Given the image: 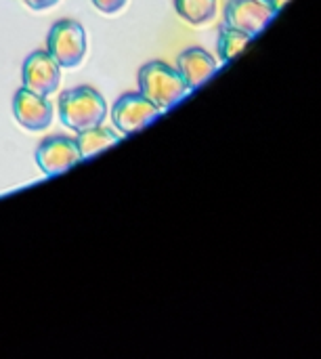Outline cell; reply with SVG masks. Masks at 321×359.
<instances>
[{"label": "cell", "instance_id": "2", "mask_svg": "<svg viewBox=\"0 0 321 359\" xmlns=\"http://www.w3.org/2000/svg\"><path fill=\"white\" fill-rule=\"evenodd\" d=\"M107 116V103L99 90L90 86H76L63 90L59 97V118L74 133L101 126Z\"/></svg>", "mask_w": 321, "mask_h": 359}, {"label": "cell", "instance_id": "10", "mask_svg": "<svg viewBox=\"0 0 321 359\" xmlns=\"http://www.w3.org/2000/svg\"><path fill=\"white\" fill-rule=\"evenodd\" d=\"M118 141H120V135L103 124L95 126V128H86V130L78 133V137H76V145L80 149L82 160H88V158L101 154L103 149L114 147Z\"/></svg>", "mask_w": 321, "mask_h": 359}, {"label": "cell", "instance_id": "9", "mask_svg": "<svg viewBox=\"0 0 321 359\" xmlns=\"http://www.w3.org/2000/svg\"><path fill=\"white\" fill-rule=\"evenodd\" d=\"M177 69L183 76V80L187 82L189 90H196L217 74L219 63L206 48L193 46V48L183 50L177 57Z\"/></svg>", "mask_w": 321, "mask_h": 359}, {"label": "cell", "instance_id": "3", "mask_svg": "<svg viewBox=\"0 0 321 359\" xmlns=\"http://www.w3.org/2000/svg\"><path fill=\"white\" fill-rule=\"evenodd\" d=\"M46 53L61 67H78L86 55V32L74 19L57 21L46 36Z\"/></svg>", "mask_w": 321, "mask_h": 359}, {"label": "cell", "instance_id": "14", "mask_svg": "<svg viewBox=\"0 0 321 359\" xmlns=\"http://www.w3.org/2000/svg\"><path fill=\"white\" fill-rule=\"evenodd\" d=\"M59 0H25V4L32 8V11H44V8H50L53 4H57Z\"/></svg>", "mask_w": 321, "mask_h": 359}, {"label": "cell", "instance_id": "13", "mask_svg": "<svg viewBox=\"0 0 321 359\" xmlns=\"http://www.w3.org/2000/svg\"><path fill=\"white\" fill-rule=\"evenodd\" d=\"M93 4H95L101 13H105V15H114V13H118V11H122V8H124L126 0H93Z\"/></svg>", "mask_w": 321, "mask_h": 359}, {"label": "cell", "instance_id": "7", "mask_svg": "<svg viewBox=\"0 0 321 359\" xmlns=\"http://www.w3.org/2000/svg\"><path fill=\"white\" fill-rule=\"evenodd\" d=\"M21 80H23V86L27 90L42 95V97H48L59 88L61 65L46 50H34L23 61Z\"/></svg>", "mask_w": 321, "mask_h": 359}, {"label": "cell", "instance_id": "15", "mask_svg": "<svg viewBox=\"0 0 321 359\" xmlns=\"http://www.w3.org/2000/svg\"><path fill=\"white\" fill-rule=\"evenodd\" d=\"M269 4H271V6H273L275 11H282V8H284V6L288 4V0H269Z\"/></svg>", "mask_w": 321, "mask_h": 359}, {"label": "cell", "instance_id": "8", "mask_svg": "<svg viewBox=\"0 0 321 359\" xmlns=\"http://www.w3.org/2000/svg\"><path fill=\"white\" fill-rule=\"evenodd\" d=\"M15 120L27 130H44L53 122V105L46 97L21 86L13 97Z\"/></svg>", "mask_w": 321, "mask_h": 359}, {"label": "cell", "instance_id": "1", "mask_svg": "<svg viewBox=\"0 0 321 359\" xmlns=\"http://www.w3.org/2000/svg\"><path fill=\"white\" fill-rule=\"evenodd\" d=\"M139 93L145 95L162 111L179 105L191 90L177 67L166 61H149L139 72Z\"/></svg>", "mask_w": 321, "mask_h": 359}, {"label": "cell", "instance_id": "5", "mask_svg": "<svg viewBox=\"0 0 321 359\" xmlns=\"http://www.w3.org/2000/svg\"><path fill=\"white\" fill-rule=\"evenodd\" d=\"M278 15V11L269 4V0H229L225 6L227 25L248 34L259 36Z\"/></svg>", "mask_w": 321, "mask_h": 359}, {"label": "cell", "instance_id": "4", "mask_svg": "<svg viewBox=\"0 0 321 359\" xmlns=\"http://www.w3.org/2000/svg\"><path fill=\"white\" fill-rule=\"evenodd\" d=\"M162 116V109L156 107L145 95L128 93L122 95L111 107V122L120 130V135H135L153 120Z\"/></svg>", "mask_w": 321, "mask_h": 359}, {"label": "cell", "instance_id": "12", "mask_svg": "<svg viewBox=\"0 0 321 359\" xmlns=\"http://www.w3.org/2000/svg\"><path fill=\"white\" fill-rule=\"evenodd\" d=\"M252 36L231 27V25H223L219 29V40H217V48H219V57L223 63L233 61L248 44H250Z\"/></svg>", "mask_w": 321, "mask_h": 359}, {"label": "cell", "instance_id": "11", "mask_svg": "<svg viewBox=\"0 0 321 359\" xmlns=\"http://www.w3.org/2000/svg\"><path fill=\"white\" fill-rule=\"evenodd\" d=\"M175 11L191 25H204L217 15V0H175Z\"/></svg>", "mask_w": 321, "mask_h": 359}, {"label": "cell", "instance_id": "6", "mask_svg": "<svg viewBox=\"0 0 321 359\" xmlns=\"http://www.w3.org/2000/svg\"><path fill=\"white\" fill-rule=\"evenodd\" d=\"M78 162H82V156L76 145V139L71 137H63V135L48 137L36 149V164L46 177L61 175L71 166H76Z\"/></svg>", "mask_w": 321, "mask_h": 359}]
</instances>
